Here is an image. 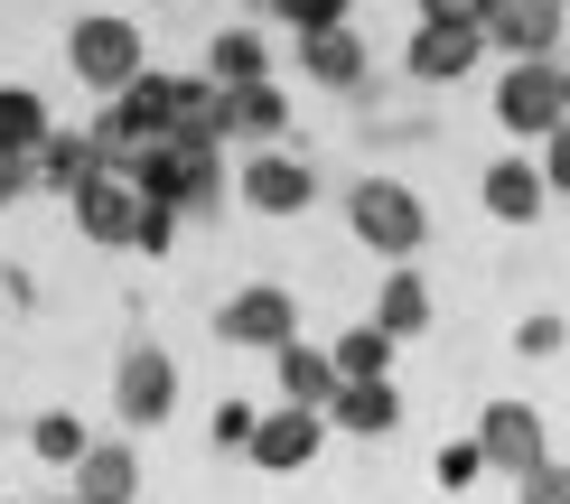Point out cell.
I'll use <instances>...</instances> for the list:
<instances>
[{"mask_svg": "<svg viewBox=\"0 0 570 504\" xmlns=\"http://www.w3.org/2000/svg\"><path fill=\"white\" fill-rule=\"evenodd\" d=\"M346 225H355V244L384 253V261H412L421 244H431V206H421L402 178H365L346 197Z\"/></svg>", "mask_w": 570, "mask_h": 504, "instance_id": "cell-1", "label": "cell"}, {"mask_svg": "<svg viewBox=\"0 0 570 504\" xmlns=\"http://www.w3.org/2000/svg\"><path fill=\"white\" fill-rule=\"evenodd\" d=\"M66 66H76V85H85V93H104V103H112L131 76H150V47H140L131 19L94 10V19H76V29H66Z\"/></svg>", "mask_w": 570, "mask_h": 504, "instance_id": "cell-2", "label": "cell"}, {"mask_svg": "<svg viewBox=\"0 0 570 504\" xmlns=\"http://www.w3.org/2000/svg\"><path fill=\"white\" fill-rule=\"evenodd\" d=\"M216 336L234 355H281V346H299V299L281 290V280H244V290L216 308Z\"/></svg>", "mask_w": 570, "mask_h": 504, "instance_id": "cell-3", "label": "cell"}, {"mask_svg": "<svg viewBox=\"0 0 570 504\" xmlns=\"http://www.w3.org/2000/svg\"><path fill=\"white\" fill-rule=\"evenodd\" d=\"M495 122L524 131V140H552V131L570 122L561 66H552V57H542V66H505V76H495Z\"/></svg>", "mask_w": 570, "mask_h": 504, "instance_id": "cell-4", "label": "cell"}, {"mask_svg": "<svg viewBox=\"0 0 570 504\" xmlns=\"http://www.w3.org/2000/svg\"><path fill=\"white\" fill-rule=\"evenodd\" d=\"M478 448H487L495 476H514V486H524L533 467H552V439H542L533 402H487V412H478Z\"/></svg>", "mask_w": 570, "mask_h": 504, "instance_id": "cell-5", "label": "cell"}, {"mask_svg": "<svg viewBox=\"0 0 570 504\" xmlns=\"http://www.w3.org/2000/svg\"><path fill=\"white\" fill-rule=\"evenodd\" d=\"M112 412H122V429H159L178 412V365L159 346H131L122 365H112Z\"/></svg>", "mask_w": 570, "mask_h": 504, "instance_id": "cell-6", "label": "cell"}, {"mask_svg": "<svg viewBox=\"0 0 570 504\" xmlns=\"http://www.w3.org/2000/svg\"><path fill=\"white\" fill-rule=\"evenodd\" d=\"M76 225H85V244H104V253H131L140 244V215H150V197H140L131 178H94V187H76Z\"/></svg>", "mask_w": 570, "mask_h": 504, "instance_id": "cell-7", "label": "cell"}, {"mask_svg": "<svg viewBox=\"0 0 570 504\" xmlns=\"http://www.w3.org/2000/svg\"><path fill=\"white\" fill-rule=\"evenodd\" d=\"M318 448H327V412H299V402H281V412H263V429H253L244 458L263 467V476H299Z\"/></svg>", "mask_w": 570, "mask_h": 504, "instance_id": "cell-8", "label": "cell"}, {"mask_svg": "<svg viewBox=\"0 0 570 504\" xmlns=\"http://www.w3.org/2000/svg\"><path fill=\"white\" fill-rule=\"evenodd\" d=\"M308 197H318V168L291 159V150H253L244 159V206L253 215H299Z\"/></svg>", "mask_w": 570, "mask_h": 504, "instance_id": "cell-9", "label": "cell"}, {"mask_svg": "<svg viewBox=\"0 0 570 504\" xmlns=\"http://www.w3.org/2000/svg\"><path fill=\"white\" fill-rule=\"evenodd\" d=\"M487 47H505L514 66H542V57L561 47V0H495Z\"/></svg>", "mask_w": 570, "mask_h": 504, "instance_id": "cell-10", "label": "cell"}, {"mask_svg": "<svg viewBox=\"0 0 570 504\" xmlns=\"http://www.w3.org/2000/svg\"><path fill=\"white\" fill-rule=\"evenodd\" d=\"M478 57H487V29H431V19L412 29V47H402V66H412L421 85H459Z\"/></svg>", "mask_w": 570, "mask_h": 504, "instance_id": "cell-11", "label": "cell"}, {"mask_svg": "<svg viewBox=\"0 0 570 504\" xmlns=\"http://www.w3.org/2000/svg\"><path fill=\"white\" fill-rule=\"evenodd\" d=\"M478 197H487V215H495V225H533V215L552 206V187H542V159H524V150H514V159H495L487 178H478Z\"/></svg>", "mask_w": 570, "mask_h": 504, "instance_id": "cell-12", "label": "cell"}, {"mask_svg": "<svg viewBox=\"0 0 570 504\" xmlns=\"http://www.w3.org/2000/svg\"><path fill=\"white\" fill-rule=\"evenodd\" d=\"M76 504H140V448L131 439H94L76 467Z\"/></svg>", "mask_w": 570, "mask_h": 504, "instance_id": "cell-13", "label": "cell"}, {"mask_svg": "<svg viewBox=\"0 0 570 504\" xmlns=\"http://www.w3.org/2000/svg\"><path fill=\"white\" fill-rule=\"evenodd\" d=\"M272 365H281V402H299V412H327V402L346 393V374H337L327 346H281Z\"/></svg>", "mask_w": 570, "mask_h": 504, "instance_id": "cell-14", "label": "cell"}, {"mask_svg": "<svg viewBox=\"0 0 570 504\" xmlns=\"http://www.w3.org/2000/svg\"><path fill=\"white\" fill-rule=\"evenodd\" d=\"M327 429H346V439H393L402 429V393L393 383H346V393L327 402Z\"/></svg>", "mask_w": 570, "mask_h": 504, "instance_id": "cell-15", "label": "cell"}, {"mask_svg": "<svg viewBox=\"0 0 570 504\" xmlns=\"http://www.w3.org/2000/svg\"><path fill=\"white\" fill-rule=\"evenodd\" d=\"M38 178L47 187H66V197H76V187H94V178H112V159H104V131H57V140H47V150H38Z\"/></svg>", "mask_w": 570, "mask_h": 504, "instance_id": "cell-16", "label": "cell"}, {"mask_svg": "<svg viewBox=\"0 0 570 504\" xmlns=\"http://www.w3.org/2000/svg\"><path fill=\"white\" fill-rule=\"evenodd\" d=\"M374 327H384L393 346H402V336H421V327H431V280H421L412 261H393V271H384V290H374Z\"/></svg>", "mask_w": 570, "mask_h": 504, "instance_id": "cell-17", "label": "cell"}, {"mask_svg": "<svg viewBox=\"0 0 570 504\" xmlns=\"http://www.w3.org/2000/svg\"><path fill=\"white\" fill-rule=\"evenodd\" d=\"M299 66H308V85H327V93L365 85V47H355V29H308L299 38Z\"/></svg>", "mask_w": 570, "mask_h": 504, "instance_id": "cell-18", "label": "cell"}, {"mask_svg": "<svg viewBox=\"0 0 570 504\" xmlns=\"http://www.w3.org/2000/svg\"><path fill=\"white\" fill-rule=\"evenodd\" d=\"M178 150H216L225 140V85L216 76H178V122H169Z\"/></svg>", "mask_w": 570, "mask_h": 504, "instance_id": "cell-19", "label": "cell"}, {"mask_svg": "<svg viewBox=\"0 0 570 504\" xmlns=\"http://www.w3.org/2000/svg\"><path fill=\"white\" fill-rule=\"evenodd\" d=\"M47 140H57V122H47V93L0 85V159H38Z\"/></svg>", "mask_w": 570, "mask_h": 504, "instance_id": "cell-20", "label": "cell"}, {"mask_svg": "<svg viewBox=\"0 0 570 504\" xmlns=\"http://www.w3.org/2000/svg\"><path fill=\"white\" fill-rule=\"evenodd\" d=\"M281 131H291V103H281V85H244V93H225V140H253V150H272Z\"/></svg>", "mask_w": 570, "mask_h": 504, "instance_id": "cell-21", "label": "cell"}, {"mask_svg": "<svg viewBox=\"0 0 570 504\" xmlns=\"http://www.w3.org/2000/svg\"><path fill=\"white\" fill-rule=\"evenodd\" d=\"M244 197V178H225L216 150H178V215H225Z\"/></svg>", "mask_w": 570, "mask_h": 504, "instance_id": "cell-22", "label": "cell"}, {"mask_svg": "<svg viewBox=\"0 0 570 504\" xmlns=\"http://www.w3.org/2000/svg\"><path fill=\"white\" fill-rule=\"evenodd\" d=\"M206 76H216L225 93H244V85H272V47L253 38V29H216V47H206Z\"/></svg>", "mask_w": 570, "mask_h": 504, "instance_id": "cell-23", "label": "cell"}, {"mask_svg": "<svg viewBox=\"0 0 570 504\" xmlns=\"http://www.w3.org/2000/svg\"><path fill=\"white\" fill-rule=\"evenodd\" d=\"M327 355H337V374H346V383H393V336L374 327V318H365V327H346Z\"/></svg>", "mask_w": 570, "mask_h": 504, "instance_id": "cell-24", "label": "cell"}, {"mask_svg": "<svg viewBox=\"0 0 570 504\" xmlns=\"http://www.w3.org/2000/svg\"><path fill=\"white\" fill-rule=\"evenodd\" d=\"M29 448H38L47 467H66V476H76L94 439H85V421H76V412H38V421H29Z\"/></svg>", "mask_w": 570, "mask_h": 504, "instance_id": "cell-25", "label": "cell"}, {"mask_svg": "<svg viewBox=\"0 0 570 504\" xmlns=\"http://www.w3.org/2000/svg\"><path fill=\"white\" fill-rule=\"evenodd\" d=\"M253 10H272V19H291V29H346V0H253Z\"/></svg>", "mask_w": 570, "mask_h": 504, "instance_id": "cell-26", "label": "cell"}, {"mask_svg": "<svg viewBox=\"0 0 570 504\" xmlns=\"http://www.w3.org/2000/svg\"><path fill=\"white\" fill-rule=\"evenodd\" d=\"M478 476H487V448H478V439H449V448H440V486H449V495H468Z\"/></svg>", "mask_w": 570, "mask_h": 504, "instance_id": "cell-27", "label": "cell"}, {"mask_svg": "<svg viewBox=\"0 0 570 504\" xmlns=\"http://www.w3.org/2000/svg\"><path fill=\"white\" fill-rule=\"evenodd\" d=\"M421 19H431V29H487L495 0H421Z\"/></svg>", "mask_w": 570, "mask_h": 504, "instance_id": "cell-28", "label": "cell"}, {"mask_svg": "<svg viewBox=\"0 0 570 504\" xmlns=\"http://www.w3.org/2000/svg\"><path fill=\"white\" fill-rule=\"evenodd\" d=\"M514 504H570V467L552 458V467H533L524 486H514Z\"/></svg>", "mask_w": 570, "mask_h": 504, "instance_id": "cell-29", "label": "cell"}, {"mask_svg": "<svg viewBox=\"0 0 570 504\" xmlns=\"http://www.w3.org/2000/svg\"><path fill=\"white\" fill-rule=\"evenodd\" d=\"M253 429H263V412H244V402H216V448H253Z\"/></svg>", "mask_w": 570, "mask_h": 504, "instance_id": "cell-30", "label": "cell"}, {"mask_svg": "<svg viewBox=\"0 0 570 504\" xmlns=\"http://www.w3.org/2000/svg\"><path fill=\"white\" fill-rule=\"evenodd\" d=\"M542 187H552V197H570V122L542 140Z\"/></svg>", "mask_w": 570, "mask_h": 504, "instance_id": "cell-31", "label": "cell"}, {"mask_svg": "<svg viewBox=\"0 0 570 504\" xmlns=\"http://www.w3.org/2000/svg\"><path fill=\"white\" fill-rule=\"evenodd\" d=\"M561 318H524V327H514V355H561Z\"/></svg>", "mask_w": 570, "mask_h": 504, "instance_id": "cell-32", "label": "cell"}, {"mask_svg": "<svg viewBox=\"0 0 570 504\" xmlns=\"http://www.w3.org/2000/svg\"><path fill=\"white\" fill-rule=\"evenodd\" d=\"M178 244V206H150V215H140V244L131 253H169Z\"/></svg>", "mask_w": 570, "mask_h": 504, "instance_id": "cell-33", "label": "cell"}, {"mask_svg": "<svg viewBox=\"0 0 570 504\" xmlns=\"http://www.w3.org/2000/svg\"><path fill=\"white\" fill-rule=\"evenodd\" d=\"M29 178H38V159H0V206H10V197H19Z\"/></svg>", "mask_w": 570, "mask_h": 504, "instance_id": "cell-34", "label": "cell"}, {"mask_svg": "<svg viewBox=\"0 0 570 504\" xmlns=\"http://www.w3.org/2000/svg\"><path fill=\"white\" fill-rule=\"evenodd\" d=\"M561 93H570V66H561Z\"/></svg>", "mask_w": 570, "mask_h": 504, "instance_id": "cell-35", "label": "cell"}, {"mask_svg": "<svg viewBox=\"0 0 570 504\" xmlns=\"http://www.w3.org/2000/svg\"><path fill=\"white\" fill-rule=\"evenodd\" d=\"M0 504H10V495H0Z\"/></svg>", "mask_w": 570, "mask_h": 504, "instance_id": "cell-36", "label": "cell"}, {"mask_svg": "<svg viewBox=\"0 0 570 504\" xmlns=\"http://www.w3.org/2000/svg\"><path fill=\"white\" fill-rule=\"evenodd\" d=\"M66 504H76V495H66Z\"/></svg>", "mask_w": 570, "mask_h": 504, "instance_id": "cell-37", "label": "cell"}]
</instances>
